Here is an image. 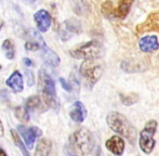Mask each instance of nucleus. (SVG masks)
<instances>
[{
    "mask_svg": "<svg viewBox=\"0 0 159 156\" xmlns=\"http://www.w3.org/2000/svg\"><path fill=\"white\" fill-rule=\"evenodd\" d=\"M107 125L115 132L125 137L130 143L134 144L136 140V129L124 115L118 112H111L106 117Z\"/></svg>",
    "mask_w": 159,
    "mask_h": 156,
    "instance_id": "1",
    "label": "nucleus"
},
{
    "mask_svg": "<svg viewBox=\"0 0 159 156\" xmlns=\"http://www.w3.org/2000/svg\"><path fill=\"white\" fill-rule=\"evenodd\" d=\"M38 77H39V86L43 102L49 108H52L53 110L57 111L60 108V101L57 99L55 82L53 78L43 68L39 71Z\"/></svg>",
    "mask_w": 159,
    "mask_h": 156,
    "instance_id": "2",
    "label": "nucleus"
},
{
    "mask_svg": "<svg viewBox=\"0 0 159 156\" xmlns=\"http://www.w3.org/2000/svg\"><path fill=\"white\" fill-rule=\"evenodd\" d=\"M69 145L81 155H88L94 148L93 135L87 128L76 130L69 138Z\"/></svg>",
    "mask_w": 159,
    "mask_h": 156,
    "instance_id": "3",
    "label": "nucleus"
},
{
    "mask_svg": "<svg viewBox=\"0 0 159 156\" xmlns=\"http://www.w3.org/2000/svg\"><path fill=\"white\" fill-rule=\"evenodd\" d=\"M70 54L76 59H82L84 61H95L96 59L103 55V47L98 41L91 40L71 50Z\"/></svg>",
    "mask_w": 159,
    "mask_h": 156,
    "instance_id": "4",
    "label": "nucleus"
},
{
    "mask_svg": "<svg viewBox=\"0 0 159 156\" xmlns=\"http://www.w3.org/2000/svg\"><path fill=\"white\" fill-rule=\"evenodd\" d=\"M157 130V122L156 120H149L143 130L140 133V148L145 154H151L155 148V140H154V135Z\"/></svg>",
    "mask_w": 159,
    "mask_h": 156,
    "instance_id": "5",
    "label": "nucleus"
},
{
    "mask_svg": "<svg viewBox=\"0 0 159 156\" xmlns=\"http://www.w3.org/2000/svg\"><path fill=\"white\" fill-rule=\"evenodd\" d=\"M132 1H119L114 4L111 1H106L102 4V12L109 19H125L130 11Z\"/></svg>",
    "mask_w": 159,
    "mask_h": 156,
    "instance_id": "6",
    "label": "nucleus"
},
{
    "mask_svg": "<svg viewBox=\"0 0 159 156\" xmlns=\"http://www.w3.org/2000/svg\"><path fill=\"white\" fill-rule=\"evenodd\" d=\"M80 73L91 85H94L102 76L103 66L95 61H84L80 66Z\"/></svg>",
    "mask_w": 159,
    "mask_h": 156,
    "instance_id": "7",
    "label": "nucleus"
},
{
    "mask_svg": "<svg viewBox=\"0 0 159 156\" xmlns=\"http://www.w3.org/2000/svg\"><path fill=\"white\" fill-rule=\"evenodd\" d=\"M82 30L81 23H80L79 20L75 19V17H71L66 21H64L62 23L61 27L59 30V35L61 37V39L63 41H67L74 36V35L80 34Z\"/></svg>",
    "mask_w": 159,
    "mask_h": 156,
    "instance_id": "8",
    "label": "nucleus"
},
{
    "mask_svg": "<svg viewBox=\"0 0 159 156\" xmlns=\"http://www.w3.org/2000/svg\"><path fill=\"white\" fill-rule=\"evenodd\" d=\"M16 129H17L19 135L24 139L25 145L27 146V149H30V150H32L34 148L37 138H39L42 135L41 129L38 128V127H36V126L26 127V126H24V125H19Z\"/></svg>",
    "mask_w": 159,
    "mask_h": 156,
    "instance_id": "9",
    "label": "nucleus"
},
{
    "mask_svg": "<svg viewBox=\"0 0 159 156\" xmlns=\"http://www.w3.org/2000/svg\"><path fill=\"white\" fill-rule=\"evenodd\" d=\"M34 21H35L36 27L39 33H46L49 30L52 23V17L50 13L44 9H40L34 14Z\"/></svg>",
    "mask_w": 159,
    "mask_h": 156,
    "instance_id": "10",
    "label": "nucleus"
},
{
    "mask_svg": "<svg viewBox=\"0 0 159 156\" xmlns=\"http://www.w3.org/2000/svg\"><path fill=\"white\" fill-rule=\"evenodd\" d=\"M139 33L159 32V12L153 13L146 19L144 23L140 24L136 28Z\"/></svg>",
    "mask_w": 159,
    "mask_h": 156,
    "instance_id": "11",
    "label": "nucleus"
},
{
    "mask_svg": "<svg viewBox=\"0 0 159 156\" xmlns=\"http://www.w3.org/2000/svg\"><path fill=\"white\" fill-rule=\"evenodd\" d=\"M6 85L14 93H20L24 90V80L22 74L19 71H14L6 80Z\"/></svg>",
    "mask_w": 159,
    "mask_h": 156,
    "instance_id": "12",
    "label": "nucleus"
},
{
    "mask_svg": "<svg viewBox=\"0 0 159 156\" xmlns=\"http://www.w3.org/2000/svg\"><path fill=\"white\" fill-rule=\"evenodd\" d=\"M105 146L114 155L121 156L125 151V141L118 135H114L105 142Z\"/></svg>",
    "mask_w": 159,
    "mask_h": 156,
    "instance_id": "13",
    "label": "nucleus"
},
{
    "mask_svg": "<svg viewBox=\"0 0 159 156\" xmlns=\"http://www.w3.org/2000/svg\"><path fill=\"white\" fill-rule=\"evenodd\" d=\"M139 47H140L141 51L143 52H153L156 51L159 48V41L157 36L155 35H148L143 38H141L139 42Z\"/></svg>",
    "mask_w": 159,
    "mask_h": 156,
    "instance_id": "14",
    "label": "nucleus"
},
{
    "mask_svg": "<svg viewBox=\"0 0 159 156\" xmlns=\"http://www.w3.org/2000/svg\"><path fill=\"white\" fill-rule=\"evenodd\" d=\"M69 116H70L71 120L75 122H82L87 117V110L82 102L76 101L73 104L70 111H69Z\"/></svg>",
    "mask_w": 159,
    "mask_h": 156,
    "instance_id": "15",
    "label": "nucleus"
},
{
    "mask_svg": "<svg viewBox=\"0 0 159 156\" xmlns=\"http://www.w3.org/2000/svg\"><path fill=\"white\" fill-rule=\"evenodd\" d=\"M41 59L44 61V63L48 64L49 66L52 67H57L61 63V59L60 57L48 46H46L43 49H41Z\"/></svg>",
    "mask_w": 159,
    "mask_h": 156,
    "instance_id": "16",
    "label": "nucleus"
},
{
    "mask_svg": "<svg viewBox=\"0 0 159 156\" xmlns=\"http://www.w3.org/2000/svg\"><path fill=\"white\" fill-rule=\"evenodd\" d=\"M51 148H52V143L50 140L47 138H42L37 142L34 156H49L51 152Z\"/></svg>",
    "mask_w": 159,
    "mask_h": 156,
    "instance_id": "17",
    "label": "nucleus"
},
{
    "mask_svg": "<svg viewBox=\"0 0 159 156\" xmlns=\"http://www.w3.org/2000/svg\"><path fill=\"white\" fill-rule=\"evenodd\" d=\"M43 100L39 97V95H33L30 97L25 102V106L30 112H34V111L41 110V105Z\"/></svg>",
    "mask_w": 159,
    "mask_h": 156,
    "instance_id": "18",
    "label": "nucleus"
},
{
    "mask_svg": "<svg viewBox=\"0 0 159 156\" xmlns=\"http://www.w3.org/2000/svg\"><path fill=\"white\" fill-rule=\"evenodd\" d=\"M11 135H12V139H13V142H14V144L17 146V149L21 151V153L23 154V156H30V153H28V151H27V148H26V145L24 144V142L22 141V139H21V137H20L19 132H17V131H15L14 129H12V130H11Z\"/></svg>",
    "mask_w": 159,
    "mask_h": 156,
    "instance_id": "19",
    "label": "nucleus"
},
{
    "mask_svg": "<svg viewBox=\"0 0 159 156\" xmlns=\"http://www.w3.org/2000/svg\"><path fill=\"white\" fill-rule=\"evenodd\" d=\"M2 50L8 60H13L15 57V47L11 39H6L2 42Z\"/></svg>",
    "mask_w": 159,
    "mask_h": 156,
    "instance_id": "20",
    "label": "nucleus"
},
{
    "mask_svg": "<svg viewBox=\"0 0 159 156\" xmlns=\"http://www.w3.org/2000/svg\"><path fill=\"white\" fill-rule=\"evenodd\" d=\"M15 116L17 119L22 122H30V112L26 108V106H17L15 108Z\"/></svg>",
    "mask_w": 159,
    "mask_h": 156,
    "instance_id": "21",
    "label": "nucleus"
},
{
    "mask_svg": "<svg viewBox=\"0 0 159 156\" xmlns=\"http://www.w3.org/2000/svg\"><path fill=\"white\" fill-rule=\"evenodd\" d=\"M120 100L125 105H132L135 102H138L139 98L136 95H126V94H120Z\"/></svg>",
    "mask_w": 159,
    "mask_h": 156,
    "instance_id": "22",
    "label": "nucleus"
},
{
    "mask_svg": "<svg viewBox=\"0 0 159 156\" xmlns=\"http://www.w3.org/2000/svg\"><path fill=\"white\" fill-rule=\"evenodd\" d=\"M25 49L27 51H38V50H41L42 47L38 42L33 41V40H27L25 44Z\"/></svg>",
    "mask_w": 159,
    "mask_h": 156,
    "instance_id": "23",
    "label": "nucleus"
},
{
    "mask_svg": "<svg viewBox=\"0 0 159 156\" xmlns=\"http://www.w3.org/2000/svg\"><path fill=\"white\" fill-rule=\"evenodd\" d=\"M25 76L27 78V85L30 87H32L33 85H35V77H34V73L30 70L25 71Z\"/></svg>",
    "mask_w": 159,
    "mask_h": 156,
    "instance_id": "24",
    "label": "nucleus"
},
{
    "mask_svg": "<svg viewBox=\"0 0 159 156\" xmlns=\"http://www.w3.org/2000/svg\"><path fill=\"white\" fill-rule=\"evenodd\" d=\"M60 84L62 85V87H63V89L64 90H66V91H68V92H70L71 90H73V87H71V85L69 84L67 80H65L64 78H60Z\"/></svg>",
    "mask_w": 159,
    "mask_h": 156,
    "instance_id": "25",
    "label": "nucleus"
},
{
    "mask_svg": "<svg viewBox=\"0 0 159 156\" xmlns=\"http://www.w3.org/2000/svg\"><path fill=\"white\" fill-rule=\"evenodd\" d=\"M64 153L66 156H77V154H76L75 150H74L73 148H71L70 145H66L64 148Z\"/></svg>",
    "mask_w": 159,
    "mask_h": 156,
    "instance_id": "26",
    "label": "nucleus"
},
{
    "mask_svg": "<svg viewBox=\"0 0 159 156\" xmlns=\"http://www.w3.org/2000/svg\"><path fill=\"white\" fill-rule=\"evenodd\" d=\"M23 63L25 64L26 67H30V66H34V62L28 57H24L23 59Z\"/></svg>",
    "mask_w": 159,
    "mask_h": 156,
    "instance_id": "27",
    "label": "nucleus"
},
{
    "mask_svg": "<svg viewBox=\"0 0 159 156\" xmlns=\"http://www.w3.org/2000/svg\"><path fill=\"white\" fill-rule=\"evenodd\" d=\"M4 135V128H3V124L1 122V118H0V138H2Z\"/></svg>",
    "mask_w": 159,
    "mask_h": 156,
    "instance_id": "28",
    "label": "nucleus"
},
{
    "mask_svg": "<svg viewBox=\"0 0 159 156\" xmlns=\"http://www.w3.org/2000/svg\"><path fill=\"white\" fill-rule=\"evenodd\" d=\"M0 156H8V154H7V152L4 150L0 149Z\"/></svg>",
    "mask_w": 159,
    "mask_h": 156,
    "instance_id": "29",
    "label": "nucleus"
},
{
    "mask_svg": "<svg viewBox=\"0 0 159 156\" xmlns=\"http://www.w3.org/2000/svg\"><path fill=\"white\" fill-rule=\"evenodd\" d=\"M3 26V21H2L1 19H0V30H1V27Z\"/></svg>",
    "mask_w": 159,
    "mask_h": 156,
    "instance_id": "30",
    "label": "nucleus"
},
{
    "mask_svg": "<svg viewBox=\"0 0 159 156\" xmlns=\"http://www.w3.org/2000/svg\"><path fill=\"white\" fill-rule=\"evenodd\" d=\"M1 68H2V66H1V65H0V71H1Z\"/></svg>",
    "mask_w": 159,
    "mask_h": 156,
    "instance_id": "31",
    "label": "nucleus"
}]
</instances>
